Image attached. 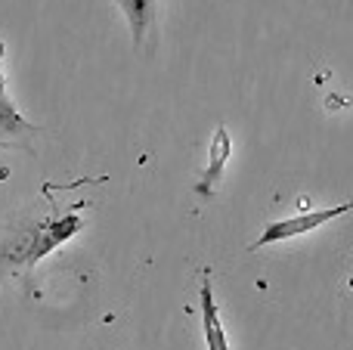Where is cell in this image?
I'll return each instance as SVG.
<instances>
[{"label":"cell","mask_w":353,"mask_h":350,"mask_svg":"<svg viewBox=\"0 0 353 350\" xmlns=\"http://www.w3.org/2000/svg\"><path fill=\"white\" fill-rule=\"evenodd\" d=\"M0 59H3V43H0ZM6 96V81H3V72H0V99Z\"/></svg>","instance_id":"52a82bcc"},{"label":"cell","mask_w":353,"mask_h":350,"mask_svg":"<svg viewBox=\"0 0 353 350\" xmlns=\"http://www.w3.org/2000/svg\"><path fill=\"white\" fill-rule=\"evenodd\" d=\"M199 304H201V329H205V344L208 350H230L226 341L223 322H220V307L214 301V289H211V273H201V289H199Z\"/></svg>","instance_id":"3957f363"},{"label":"cell","mask_w":353,"mask_h":350,"mask_svg":"<svg viewBox=\"0 0 353 350\" xmlns=\"http://www.w3.org/2000/svg\"><path fill=\"white\" fill-rule=\"evenodd\" d=\"M230 155H232L230 130H226L223 124H217V127H214V136H211V149H208V165H205V171H201V180L195 183V192H199V196H214V192H217Z\"/></svg>","instance_id":"7a4b0ae2"},{"label":"cell","mask_w":353,"mask_h":350,"mask_svg":"<svg viewBox=\"0 0 353 350\" xmlns=\"http://www.w3.org/2000/svg\"><path fill=\"white\" fill-rule=\"evenodd\" d=\"M118 10L124 12L130 25V34H134V47L140 50L146 43V37L155 28V12H159V0H115Z\"/></svg>","instance_id":"5b68a950"},{"label":"cell","mask_w":353,"mask_h":350,"mask_svg":"<svg viewBox=\"0 0 353 350\" xmlns=\"http://www.w3.org/2000/svg\"><path fill=\"white\" fill-rule=\"evenodd\" d=\"M37 127L28 124L22 115L16 112V105L10 99H0V146L6 149H25L31 152V140H34Z\"/></svg>","instance_id":"277c9868"},{"label":"cell","mask_w":353,"mask_h":350,"mask_svg":"<svg viewBox=\"0 0 353 350\" xmlns=\"http://www.w3.org/2000/svg\"><path fill=\"white\" fill-rule=\"evenodd\" d=\"M350 211H353V202H344V205H335V208H316V211H304V214H298V217H285V220L267 223V227L261 229V236L248 245V251H261L263 245H276V242L307 236V233H313V229H319L323 223L350 214Z\"/></svg>","instance_id":"6da1fadb"},{"label":"cell","mask_w":353,"mask_h":350,"mask_svg":"<svg viewBox=\"0 0 353 350\" xmlns=\"http://www.w3.org/2000/svg\"><path fill=\"white\" fill-rule=\"evenodd\" d=\"M78 229H81V220H78L74 214H68V217H62V220L41 227V233H37L34 245H31V251H28V264H34L37 258H43L47 251H53V248L59 245V242L72 239V236L78 233Z\"/></svg>","instance_id":"8992f818"}]
</instances>
